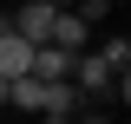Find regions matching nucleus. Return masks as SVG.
Masks as SVG:
<instances>
[{
  "label": "nucleus",
  "mask_w": 131,
  "mask_h": 124,
  "mask_svg": "<svg viewBox=\"0 0 131 124\" xmlns=\"http://www.w3.org/2000/svg\"><path fill=\"white\" fill-rule=\"evenodd\" d=\"M52 20H59V7H52V0H26V7H13V13H7V26H13L26 46H39V39H52Z\"/></svg>",
  "instance_id": "f257e3e1"
},
{
  "label": "nucleus",
  "mask_w": 131,
  "mask_h": 124,
  "mask_svg": "<svg viewBox=\"0 0 131 124\" xmlns=\"http://www.w3.org/2000/svg\"><path fill=\"white\" fill-rule=\"evenodd\" d=\"M26 72H33V78H66V72H72V52L52 46V39H39V46H33V59H26Z\"/></svg>",
  "instance_id": "f03ea898"
},
{
  "label": "nucleus",
  "mask_w": 131,
  "mask_h": 124,
  "mask_svg": "<svg viewBox=\"0 0 131 124\" xmlns=\"http://www.w3.org/2000/svg\"><path fill=\"white\" fill-rule=\"evenodd\" d=\"M52 46H66V52H79V46H92V26H85L72 7H59V20H52Z\"/></svg>",
  "instance_id": "7ed1b4c3"
},
{
  "label": "nucleus",
  "mask_w": 131,
  "mask_h": 124,
  "mask_svg": "<svg viewBox=\"0 0 131 124\" xmlns=\"http://www.w3.org/2000/svg\"><path fill=\"white\" fill-rule=\"evenodd\" d=\"M98 59H105V65H112V72H125V65H131V39H125V33H105V39H98Z\"/></svg>",
  "instance_id": "20e7f679"
},
{
  "label": "nucleus",
  "mask_w": 131,
  "mask_h": 124,
  "mask_svg": "<svg viewBox=\"0 0 131 124\" xmlns=\"http://www.w3.org/2000/svg\"><path fill=\"white\" fill-rule=\"evenodd\" d=\"M112 7H118V0H72V13H79L85 26H105V20H112Z\"/></svg>",
  "instance_id": "39448f33"
},
{
  "label": "nucleus",
  "mask_w": 131,
  "mask_h": 124,
  "mask_svg": "<svg viewBox=\"0 0 131 124\" xmlns=\"http://www.w3.org/2000/svg\"><path fill=\"white\" fill-rule=\"evenodd\" d=\"M0 105H7V72H0Z\"/></svg>",
  "instance_id": "423d86ee"
},
{
  "label": "nucleus",
  "mask_w": 131,
  "mask_h": 124,
  "mask_svg": "<svg viewBox=\"0 0 131 124\" xmlns=\"http://www.w3.org/2000/svg\"><path fill=\"white\" fill-rule=\"evenodd\" d=\"M0 33H7V13H0Z\"/></svg>",
  "instance_id": "0eeeda50"
},
{
  "label": "nucleus",
  "mask_w": 131,
  "mask_h": 124,
  "mask_svg": "<svg viewBox=\"0 0 131 124\" xmlns=\"http://www.w3.org/2000/svg\"><path fill=\"white\" fill-rule=\"evenodd\" d=\"M39 124H46V118H39Z\"/></svg>",
  "instance_id": "6e6552de"
}]
</instances>
